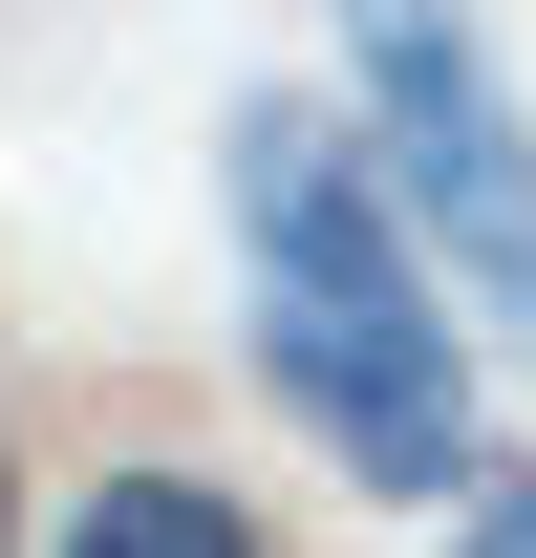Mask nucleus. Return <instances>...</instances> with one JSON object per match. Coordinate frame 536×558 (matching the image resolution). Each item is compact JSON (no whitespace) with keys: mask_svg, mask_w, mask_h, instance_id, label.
Instances as JSON below:
<instances>
[{"mask_svg":"<svg viewBox=\"0 0 536 558\" xmlns=\"http://www.w3.org/2000/svg\"><path fill=\"white\" fill-rule=\"evenodd\" d=\"M343 22V150L387 172V215L429 236V279H451L472 323H515V365H536V108H515V65H494V22L472 0H322Z\"/></svg>","mask_w":536,"mask_h":558,"instance_id":"2","label":"nucleus"},{"mask_svg":"<svg viewBox=\"0 0 536 558\" xmlns=\"http://www.w3.org/2000/svg\"><path fill=\"white\" fill-rule=\"evenodd\" d=\"M44 558H279V537H258V494H236V473L130 451V473H86V494H65V537H44Z\"/></svg>","mask_w":536,"mask_h":558,"instance_id":"3","label":"nucleus"},{"mask_svg":"<svg viewBox=\"0 0 536 558\" xmlns=\"http://www.w3.org/2000/svg\"><path fill=\"white\" fill-rule=\"evenodd\" d=\"M0 558H44V537H22V429H0Z\"/></svg>","mask_w":536,"mask_h":558,"instance_id":"5","label":"nucleus"},{"mask_svg":"<svg viewBox=\"0 0 536 558\" xmlns=\"http://www.w3.org/2000/svg\"><path fill=\"white\" fill-rule=\"evenodd\" d=\"M215 215H236V344H258V387L343 451V494L451 515V494L494 473V387H472L451 279H429V236L387 215V172L343 150L322 86H236Z\"/></svg>","mask_w":536,"mask_h":558,"instance_id":"1","label":"nucleus"},{"mask_svg":"<svg viewBox=\"0 0 536 558\" xmlns=\"http://www.w3.org/2000/svg\"><path fill=\"white\" fill-rule=\"evenodd\" d=\"M451 558H536V451H494V473L451 494Z\"/></svg>","mask_w":536,"mask_h":558,"instance_id":"4","label":"nucleus"}]
</instances>
